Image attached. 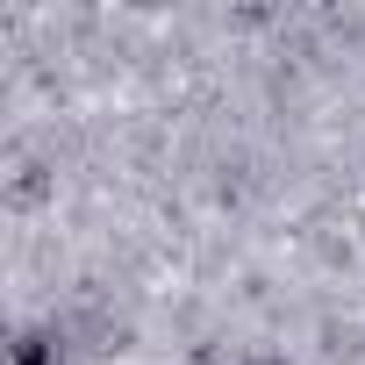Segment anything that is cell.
<instances>
[{
  "instance_id": "obj_1",
  "label": "cell",
  "mask_w": 365,
  "mask_h": 365,
  "mask_svg": "<svg viewBox=\"0 0 365 365\" xmlns=\"http://www.w3.org/2000/svg\"><path fill=\"white\" fill-rule=\"evenodd\" d=\"M15 365H51V344H43V336H22V344H15Z\"/></svg>"
},
{
  "instance_id": "obj_2",
  "label": "cell",
  "mask_w": 365,
  "mask_h": 365,
  "mask_svg": "<svg viewBox=\"0 0 365 365\" xmlns=\"http://www.w3.org/2000/svg\"><path fill=\"white\" fill-rule=\"evenodd\" d=\"M265 365H272V358H265Z\"/></svg>"
}]
</instances>
